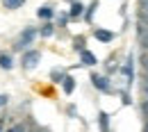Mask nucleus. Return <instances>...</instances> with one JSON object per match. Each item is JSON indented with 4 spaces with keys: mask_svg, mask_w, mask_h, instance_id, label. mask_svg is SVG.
<instances>
[{
    "mask_svg": "<svg viewBox=\"0 0 148 132\" xmlns=\"http://www.w3.org/2000/svg\"><path fill=\"white\" fill-rule=\"evenodd\" d=\"M37 34H39V30L37 27H23V32L18 34V39H16V43H14V50L16 53H25V50H30L27 46H32V41L37 39Z\"/></svg>",
    "mask_w": 148,
    "mask_h": 132,
    "instance_id": "nucleus-2",
    "label": "nucleus"
},
{
    "mask_svg": "<svg viewBox=\"0 0 148 132\" xmlns=\"http://www.w3.org/2000/svg\"><path fill=\"white\" fill-rule=\"evenodd\" d=\"M71 21V16H69V12H62L59 16H57V25L59 27H66V23Z\"/></svg>",
    "mask_w": 148,
    "mask_h": 132,
    "instance_id": "nucleus-19",
    "label": "nucleus"
},
{
    "mask_svg": "<svg viewBox=\"0 0 148 132\" xmlns=\"http://www.w3.org/2000/svg\"><path fill=\"white\" fill-rule=\"evenodd\" d=\"M96 9H98V0H91V2L87 5V9H84V21H87V23H93V14H96Z\"/></svg>",
    "mask_w": 148,
    "mask_h": 132,
    "instance_id": "nucleus-12",
    "label": "nucleus"
},
{
    "mask_svg": "<svg viewBox=\"0 0 148 132\" xmlns=\"http://www.w3.org/2000/svg\"><path fill=\"white\" fill-rule=\"evenodd\" d=\"M139 12L148 14V0H139Z\"/></svg>",
    "mask_w": 148,
    "mask_h": 132,
    "instance_id": "nucleus-24",
    "label": "nucleus"
},
{
    "mask_svg": "<svg viewBox=\"0 0 148 132\" xmlns=\"http://www.w3.org/2000/svg\"><path fill=\"white\" fill-rule=\"evenodd\" d=\"M141 68H148V53H141Z\"/></svg>",
    "mask_w": 148,
    "mask_h": 132,
    "instance_id": "nucleus-25",
    "label": "nucleus"
},
{
    "mask_svg": "<svg viewBox=\"0 0 148 132\" xmlns=\"http://www.w3.org/2000/svg\"><path fill=\"white\" fill-rule=\"evenodd\" d=\"M98 130L100 132H112V125H110V114L107 112H98Z\"/></svg>",
    "mask_w": 148,
    "mask_h": 132,
    "instance_id": "nucleus-9",
    "label": "nucleus"
},
{
    "mask_svg": "<svg viewBox=\"0 0 148 132\" xmlns=\"http://www.w3.org/2000/svg\"><path fill=\"white\" fill-rule=\"evenodd\" d=\"M64 77H66V71H64V68H53V71H50V80H53L55 84H62Z\"/></svg>",
    "mask_w": 148,
    "mask_h": 132,
    "instance_id": "nucleus-17",
    "label": "nucleus"
},
{
    "mask_svg": "<svg viewBox=\"0 0 148 132\" xmlns=\"http://www.w3.org/2000/svg\"><path fill=\"white\" fill-rule=\"evenodd\" d=\"M89 80H91L93 89H96V91H100V94H105V96H114V94H119V89H114V84H112L110 77L103 75V73H98V71H91Z\"/></svg>",
    "mask_w": 148,
    "mask_h": 132,
    "instance_id": "nucleus-1",
    "label": "nucleus"
},
{
    "mask_svg": "<svg viewBox=\"0 0 148 132\" xmlns=\"http://www.w3.org/2000/svg\"><path fill=\"white\" fill-rule=\"evenodd\" d=\"M137 41H139L141 50H144V53H148V30L144 32V34H139V37H137Z\"/></svg>",
    "mask_w": 148,
    "mask_h": 132,
    "instance_id": "nucleus-18",
    "label": "nucleus"
},
{
    "mask_svg": "<svg viewBox=\"0 0 148 132\" xmlns=\"http://www.w3.org/2000/svg\"><path fill=\"white\" fill-rule=\"evenodd\" d=\"M69 2H71V5H73V2H75V0H69Z\"/></svg>",
    "mask_w": 148,
    "mask_h": 132,
    "instance_id": "nucleus-28",
    "label": "nucleus"
},
{
    "mask_svg": "<svg viewBox=\"0 0 148 132\" xmlns=\"http://www.w3.org/2000/svg\"><path fill=\"white\" fill-rule=\"evenodd\" d=\"M139 112H141V116H144V121H148V100L146 98L139 103Z\"/></svg>",
    "mask_w": 148,
    "mask_h": 132,
    "instance_id": "nucleus-20",
    "label": "nucleus"
},
{
    "mask_svg": "<svg viewBox=\"0 0 148 132\" xmlns=\"http://www.w3.org/2000/svg\"><path fill=\"white\" fill-rule=\"evenodd\" d=\"M53 34H55V25H53L50 21H46V23H43V25L39 27V37H43V39H50Z\"/></svg>",
    "mask_w": 148,
    "mask_h": 132,
    "instance_id": "nucleus-11",
    "label": "nucleus"
},
{
    "mask_svg": "<svg viewBox=\"0 0 148 132\" xmlns=\"http://www.w3.org/2000/svg\"><path fill=\"white\" fill-rule=\"evenodd\" d=\"M80 64H82V66H87V68H93V66L98 64V57L87 48V50H82V53H80Z\"/></svg>",
    "mask_w": 148,
    "mask_h": 132,
    "instance_id": "nucleus-6",
    "label": "nucleus"
},
{
    "mask_svg": "<svg viewBox=\"0 0 148 132\" xmlns=\"http://www.w3.org/2000/svg\"><path fill=\"white\" fill-rule=\"evenodd\" d=\"M141 94H144V98L148 100V84L146 82H141Z\"/></svg>",
    "mask_w": 148,
    "mask_h": 132,
    "instance_id": "nucleus-26",
    "label": "nucleus"
},
{
    "mask_svg": "<svg viewBox=\"0 0 148 132\" xmlns=\"http://www.w3.org/2000/svg\"><path fill=\"white\" fill-rule=\"evenodd\" d=\"M7 103H9V96H7V94H0V109L7 107Z\"/></svg>",
    "mask_w": 148,
    "mask_h": 132,
    "instance_id": "nucleus-23",
    "label": "nucleus"
},
{
    "mask_svg": "<svg viewBox=\"0 0 148 132\" xmlns=\"http://www.w3.org/2000/svg\"><path fill=\"white\" fill-rule=\"evenodd\" d=\"M73 50L75 53H82V50H87V39L82 37V34H77L73 39Z\"/></svg>",
    "mask_w": 148,
    "mask_h": 132,
    "instance_id": "nucleus-16",
    "label": "nucleus"
},
{
    "mask_svg": "<svg viewBox=\"0 0 148 132\" xmlns=\"http://www.w3.org/2000/svg\"><path fill=\"white\" fill-rule=\"evenodd\" d=\"M141 132H148V121H144V130Z\"/></svg>",
    "mask_w": 148,
    "mask_h": 132,
    "instance_id": "nucleus-27",
    "label": "nucleus"
},
{
    "mask_svg": "<svg viewBox=\"0 0 148 132\" xmlns=\"http://www.w3.org/2000/svg\"><path fill=\"white\" fill-rule=\"evenodd\" d=\"M7 132H27V128H25V123H16V125H12Z\"/></svg>",
    "mask_w": 148,
    "mask_h": 132,
    "instance_id": "nucleus-21",
    "label": "nucleus"
},
{
    "mask_svg": "<svg viewBox=\"0 0 148 132\" xmlns=\"http://www.w3.org/2000/svg\"><path fill=\"white\" fill-rule=\"evenodd\" d=\"M91 34L98 39L100 43H112V41L116 39V34H114L112 30H105V27H93V32H91Z\"/></svg>",
    "mask_w": 148,
    "mask_h": 132,
    "instance_id": "nucleus-5",
    "label": "nucleus"
},
{
    "mask_svg": "<svg viewBox=\"0 0 148 132\" xmlns=\"http://www.w3.org/2000/svg\"><path fill=\"white\" fill-rule=\"evenodd\" d=\"M0 68H2V71H12V68H14L12 55H7V53H0Z\"/></svg>",
    "mask_w": 148,
    "mask_h": 132,
    "instance_id": "nucleus-15",
    "label": "nucleus"
},
{
    "mask_svg": "<svg viewBox=\"0 0 148 132\" xmlns=\"http://www.w3.org/2000/svg\"><path fill=\"white\" fill-rule=\"evenodd\" d=\"M66 114H69L71 118H77V109H75V105H69V107H66Z\"/></svg>",
    "mask_w": 148,
    "mask_h": 132,
    "instance_id": "nucleus-22",
    "label": "nucleus"
},
{
    "mask_svg": "<svg viewBox=\"0 0 148 132\" xmlns=\"http://www.w3.org/2000/svg\"><path fill=\"white\" fill-rule=\"evenodd\" d=\"M121 73L125 75V89H132L134 87V53L125 55V62L121 66Z\"/></svg>",
    "mask_w": 148,
    "mask_h": 132,
    "instance_id": "nucleus-3",
    "label": "nucleus"
},
{
    "mask_svg": "<svg viewBox=\"0 0 148 132\" xmlns=\"http://www.w3.org/2000/svg\"><path fill=\"white\" fill-rule=\"evenodd\" d=\"M41 62V50L37 48H30V50H25L23 57H21V66L25 68V71H32V68H37V64Z\"/></svg>",
    "mask_w": 148,
    "mask_h": 132,
    "instance_id": "nucleus-4",
    "label": "nucleus"
},
{
    "mask_svg": "<svg viewBox=\"0 0 148 132\" xmlns=\"http://www.w3.org/2000/svg\"><path fill=\"white\" fill-rule=\"evenodd\" d=\"M62 91H64L66 96H71L75 91V77L73 75H69V73H66V77L62 80Z\"/></svg>",
    "mask_w": 148,
    "mask_h": 132,
    "instance_id": "nucleus-10",
    "label": "nucleus"
},
{
    "mask_svg": "<svg viewBox=\"0 0 148 132\" xmlns=\"http://www.w3.org/2000/svg\"><path fill=\"white\" fill-rule=\"evenodd\" d=\"M119 98H121V105H125V107H130V105H132L130 89H125V87H119Z\"/></svg>",
    "mask_w": 148,
    "mask_h": 132,
    "instance_id": "nucleus-14",
    "label": "nucleus"
},
{
    "mask_svg": "<svg viewBox=\"0 0 148 132\" xmlns=\"http://www.w3.org/2000/svg\"><path fill=\"white\" fill-rule=\"evenodd\" d=\"M37 16L43 21V23H46V21H53L55 18V7H53V5H41L37 9Z\"/></svg>",
    "mask_w": 148,
    "mask_h": 132,
    "instance_id": "nucleus-7",
    "label": "nucleus"
},
{
    "mask_svg": "<svg viewBox=\"0 0 148 132\" xmlns=\"http://www.w3.org/2000/svg\"><path fill=\"white\" fill-rule=\"evenodd\" d=\"M25 5V0H2V7L7 9V12H16Z\"/></svg>",
    "mask_w": 148,
    "mask_h": 132,
    "instance_id": "nucleus-13",
    "label": "nucleus"
},
{
    "mask_svg": "<svg viewBox=\"0 0 148 132\" xmlns=\"http://www.w3.org/2000/svg\"><path fill=\"white\" fill-rule=\"evenodd\" d=\"M84 9H87V5H82V2H77V0H75L73 5H71V9H69V16H71V21L84 18Z\"/></svg>",
    "mask_w": 148,
    "mask_h": 132,
    "instance_id": "nucleus-8",
    "label": "nucleus"
}]
</instances>
